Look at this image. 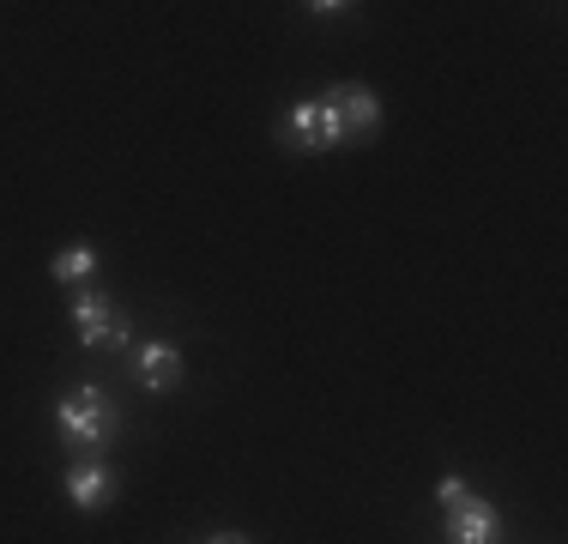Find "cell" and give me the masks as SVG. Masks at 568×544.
I'll return each instance as SVG.
<instances>
[{"label":"cell","instance_id":"1","mask_svg":"<svg viewBox=\"0 0 568 544\" xmlns=\"http://www.w3.org/2000/svg\"><path fill=\"white\" fill-rule=\"evenodd\" d=\"M55 435L67 447H79V454L103 460V447L121 435V405L98 387V381H79V387H67L55 400Z\"/></svg>","mask_w":568,"mask_h":544},{"label":"cell","instance_id":"2","mask_svg":"<svg viewBox=\"0 0 568 544\" xmlns=\"http://www.w3.org/2000/svg\"><path fill=\"white\" fill-rule=\"evenodd\" d=\"M321 109H327V121H333V140L339 145H363V140H375L382 133V98H375L363 79H339V85H327L321 91Z\"/></svg>","mask_w":568,"mask_h":544},{"label":"cell","instance_id":"3","mask_svg":"<svg viewBox=\"0 0 568 544\" xmlns=\"http://www.w3.org/2000/svg\"><path fill=\"white\" fill-rule=\"evenodd\" d=\"M73 333L85 351H133V326L103 291H79L73 296Z\"/></svg>","mask_w":568,"mask_h":544},{"label":"cell","instance_id":"4","mask_svg":"<svg viewBox=\"0 0 568 544\" xmlns=\"http://www.w3.org/2000/svg\"><path fill=\"white\" fill-rule=\"evenodd\" d=\"M278 140L291 145V152H303V158H321V152H333V121H327V109H321V98H296L291 109H284V121H278Z\"/></svg>","mask_w":568,"mask_h":544},{"label":"cell","instance_id":"5","mask_svg":"<svg viewBox=\"0 0 568 544\" xmlns=\"http://www.w3.org/2000/svg\"><path fill=\"white\" fill-rule=\"evenodd\" d=\"M442 538H448V544H503L508 538L503 508H496V502H484V496H466L459 508H448Z\"/></svg>","mask_w":568,"mask_h":544},{"label":"cell","instance_id":"6","mask_svg":"<svg viewBox=\"0 0 568 544\" xmlns=\"http://www.w3.org/2000/svg\"><path fill=\"white\" fill-rule=\"evenodd\" d=\"M128 370L133 381H140L145 393H175L182 387V351L170 345V339H145V345H133V357H128Z\"/></svg>","mask_w":568,"mask_h":544},{"label":"cell","instance_id":"7","mask_svg":"<svg viewBox=\"0 0 568 544\" xmlns=\"http://www.w3.org/2000/svg\"><path fill=\"white\" fill-rule=\"evenodd\" d=\"M115 496H121V478H115L110 460H79V466L67 472V502H73L79 514H103Z\"/></svg>","mask_w":568,"mask_h":544},{"label":"cell","instance_id":"8","mask_svg":"<svg viewBox=\"0 0 568 544\" xmlns=\"http://www.w3.org/2000/svg\"><path fill=\"white\" fill-rule=\"evenodd\" d=\"M98 272H103L98 242H67V249L49 254V279L55 284H85V279H98Z\"/></svg>","mask_w":568,"mask_h":544},{"label":"cell","instance_id":"9","mask_svg":"<svg viewBox=\"0 0 568 544\" xmlns=\"http://www.w3.org/2000/svg\"><path fill=\"white\" fill-rule=\"evenodd\" d=\"M466 496H471V484L459 478V472H442V478H436V508H442V514H448V508H459Z\"/></svg>","mask_w":568,"mask_h":544},{"label":"cell","instance_id":"10","mask_svg":"<svg viewBox=\"0 0 568 544\" xmlns=\"http://www.w3.org/2000/svg\"><path fill=\"white\" fill-rule=\"evenodd\" d=\"M303 12H315V19H345V12H357V7H345V0L339 7H333V0H315V7H303Z\"/></svg>","mask_w":568,"mask_h":544},{"label":"cell","instance_id":"11","mask_svg":"<svg viewBox=\"0 0 568 544\" xmlns=\"http://www.w3.org/2000/svg\"><path fill=\"white\" fill-rule=\"evenodd\" d=\"M206 544H254V538H242V533H219V538H206Z\"/></svg>","mask_w":568,"mask_h":544}]
</instances>
